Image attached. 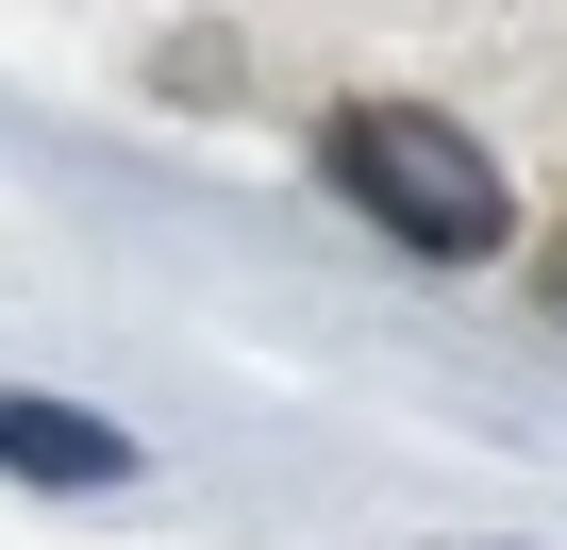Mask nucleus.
I'll return each instance as SVG.
<instances>
[{
	"mask_svg": "<svg viewBox=\"0 0 567 550\" xmlns=\"http://www.w3.org/2000/svg\"><path fill=\"white\" fill-rule=\"evenodd\" d=\"M0 467H34V484H117L101 417H68V401H0Z\"/></svg>",
	"mask_w": 567,
	"mask_h": 550,
	"instance_id": "obj_2",
	"label": "nucleus"
},
{
	"mask_svg": "<svg viewBox=\"0 0 567 550\" xmlns=\"http://www.w3.org/2000/svg\"><path fill=\"white\" fill-rule=\"evenodd\" d=\"M318 151H334V184H351V200H368L384 234H417L434 267H467V250H501V234H517L501 167H484V151H467L451 117H417V101H351V117H334Z\"/></svg>",
	"mask_w": 567,
	"mask_h": 550,
	"instance_id": "obj_1",
	"label": "nucleus"
},
{
	"mask_svg": "<svg viewBox=\"0 0 567 550\" xmlns=\"http://www.w3.org/2000/svg\"><path fill=\"white\" fill-rule=\"evenodd\" d=\"M550 301H567V234H550Z\"/></svg>",
	"mask_w": 567,
	"mask_h": 550,
	"instance_id": "obj_3",
	"label": "nucleus"
}]
</instances>
